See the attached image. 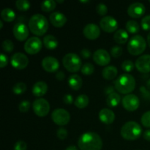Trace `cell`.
Masks as SVG:
<instances>
[{
    "label": "cell",
    "instance_id": "obj_2",
    "mask_svg": "<svg viewBox=\"0 0 150 150\" xmlns=\"http://www.w3.org/2000/svg\"><path fill=\"white\" fill-rule=\"evenodd\" d=\"M29 29L34 35L38 36L45 35L48 29L47 18L42 14L33 15L29 21Z\"/></svg>",
    "mask_w": 150,
    "mask_h": 150
},
{
    "label": "cell",
    "instance_id": "obj_7",
    "mask_svg": "<svg viewBox=\"0 0 150 150\" xmlns=\"http://www.w3.org/2000/svg\"><path fill=\"white\" fill-rule=\"evenodd\" d=\"M51 119L56 125L59 126L66 125L70 120V114L64 108H57L51 114Z\"/></svg>",
    "mask_w": 150,
    "mask_h": 150
},
{
    "label": "cell",
    "instance_id": "obj_45",
    "mask_svg": "<svg viewBox=\"0 0 150 150\" xmlns=\"http://www.w3.org/2000/svg\"><path fill=\"white\" fill-rule=\"evenodd\" d=\"M63 101H64V103L67 104V105L72 104L73 102V97L71 95H70V94H67L63 98Z\"/></svg>",
    "mask_w": 150,
    "mask_h": 150
},
{
    "label": "cell",
    "instance_id": "obj_37",
    "mask_svg": "<svg viewBox=\"0 0 150 150\" xmlns=\"http://www.w3.org/2000/svg\"><path fill=\"white\" fill-rule=\"evenodd\" d=\"M141 122L145 127H150V111H146L142 115Z\"/></svg>",
    "mask_w": 150,
    "mask_h": 150
},
{
    "label": "cell",
    "instance_id": "obj_39",
    "mask_svg": "<svg viewBox=\"0 0 150 150\" xmlns=\"http://www.w3.org/2000/svg\"><path fill=\"white\" fill-rule=\"evenodd\" d=\"M96 11L100 16H104L108 13V7H107L106 4H103V3H100L97 5Z\"/></svg>",
    "mask_w": 150,
    "mask_h": 150
},
{
    "label": "cell",
    "instance_id": "obj_38",
    "mask_svg": "<svg viewBox=\"0 0 150 150\" xmlns=\"http://www.w3.org/2000/svg\"><path fill=\"white\" fill-rule=\"evenodd\" d=\"M141 26L145 31L150 30V15L144 16L141 21Z\"/></svg>",
    "mask_w": 150,
    "mask_h": 150
},
{
    "label": "cell",
    "instance_id": "obj_18",
    "mask_svg": "<svg viewBox=\"0 0 150 150\" xmlns=\"http://www.w3.org/2000/svg\"><path fill=\"white\" fill-rule=\"evenodd\" d=\"M136 69L142 73H147L150 72V55L144 54L141 56L136 59L135 63Z\"/></svg>",
    "mask_w": 150,
    "mask_h": 150
},
{
    "label": "cell",
    "instance_id": "obj_1",
    "mask_svg": "<svg viewBox=\"0 0 150 150\" xmlns=\"http://www.w3.org/2000/svg\"><path fill=\"white\" fill-rule=\"evenodd\" d=\"M78 146L81 150H101L103 141L98 133L86 132L80 136L78 141Z\"/></svg>",
    "mask_w": 150,
    "mask_h": 150
},
{
    "label": "cell",
    "instance_id": "obj_9",
    "mask_svg": "<svg viewBox=\"0 0 150 150\" xmlns=\"http://www.w3.org/2000/svg\"><path fill=\"white\" fill-rule=\"evenodd\" d=\"M42 43L41 40L38 37H31L25 42L24 50L27 54L34 55L40 51Z\"/></svg>",
    "mask_w": 150,
    "mask_h": 150
},
{
    "label": "cell",
    "instance_id": "obj_12",
    "mask_svg": "<svg viewBox=\"0 0 150 150\" xmlns=\"http://www.w3.org/2000/svg\"><path fill=\"white\" fill-rule=\"evenodd\" d=\"M122 106L128 111H134L140 105V100L134 94L126 95L122 100Z\"/></svg>",
    "mask_w": 150,
    "mask_h": 150
},
{
    "label": "cell",
    "instance_id": "obj_25",
    "mask_svg": "<svg viewBox=\"0 0 150 150\" xmlns=\"http://www.w3.org/2000/svg\"><path fill=\"white\" fill-rule=\"evenodd\" d=\"M43 44L46 48L50 50H53L57 48V47L59 45V42L57 38L54 37V35H48L44 37Z\"/></svg>",
    "mask_w": 150,
    "mask_h": 150
},
{
    "label": "cell",
    "instance_id": "obj_40",
    "mask_svg": "<svg viewBox=\"0 0 150 150\" xmlns=\"http://www.w3.org/2000/svg\"><path fill=\"white\" fill-rule=\"evenodd\" d=\"M31 103L29 100H23L18 105V109L21 112L26 113L29 110Z\"/></svg>",
    "mask_w": 150,
    "mask_h": 150
},
{
    "label": "cell",
    "instance_id": "obj_29",
    "mask_svg": "<svg viewBox=\"0 0 150 150\" xmlns=\"http://www.w3.org/2000/svg\"><path fill=\"white\" fill-rule=\"evenodd\" d=\"M56 6H57V1L54 0H46L41 3L40 8L43 12L48 13L53 11L56 8Z\"/></svg>",
    "mask_w": 150,
    "mask_h": 150
},
{
    "label": "cell",
    "instance_id": "obj_8",
    "mask_svg": "<svg viewBox=\"0 0 150 150\" xmlns=\"http://www.w3.org/2000/svg\"><path fill=\"white\" fill-rule=\"evenodd\" d=\"M32 108L37 116L40 117H44L50 111V104L44 98H38L35 100L32 104Z\"/></svg>",
    "mask_w": 150,
    "mask_h": 150
},
{
    "label": "cell",
    "instance_id": "obj_10",
    "mask_svg": "<svg viewBox=\"0 0 150 150\" xmlns=\"http://www.w3.org/2000/svg\"><path fill=\"white\" fill-rule=\"evenodd\" d=\"M12 66L17 70H23L28 66L29 60L26 54L21 52L15 53L10 59Z\"/></svg>",
    "mask_w": 150,
    "mask_h": 150
},
{
    "label": "cell",
    "instance_id": "obj_21",
    "mask_svg": "<svg viewBox=\"0 0 150 150\" xmlns=\"http://www.w3.org/2000/svg\"><path fill=\"white\" fill-rule=\"evenodd\" d=\"M48 91V85L45 81H38L32 87V93L36 97H42L46 94Z\"/></svg>",
    "mask_w": 150,
    "mask_h": 150
},
{
    "label": "cell",
    "instance_id": "obj_31",
    "mask_svg": "<svg viewBox=\"0 0 150 150\" xmlns=\"http://www.w3.org/2000/svg\"><path fill=\"white\" fill-rule=\"evenodd\" d=\"M26 85L23 82H18L13 86V92L16 95H21L26 92Z\"/></svg>",
    "mask_w": 150,
    "mask_h": 150
},
{
    "label": "cell",
    "instance_id": "obj_51",
    "mask_svg": "<svg viewBox=\"0 0 150 150\" xmlns=\"http://www.w3.org/2000/svg\"><path fill=\"white\" fill-rule=\"evenodd\" d=\"M146 86H147V88L149 89H150V79L149 81H147V83H146Z\"/></svg>",
    "mask_w": 150,
    "mask_h": 150
},
{
    "label": "cell",
    "instance_id": "obj_30",
    "mask_svg": "<svg viewBox=\"0 0 150 150\" xmlns=\"http://www.w3.org/2000/svg\"><path fill=\"white\" fill-rule=\"evenodd\" d=\"M126 29L128 32L131 34L138 33L140 30V26L139 23L134 20H130L126 23Z\"/></svg>",
    "mask_w": 150,
    "mask_h": 150
},
{
    "label": "cell",
    "instance_id": "obj_42",
    "mask_svg": "<svg viewBox=\"0 0 150 150\" xmlns=\"http://www.w3.org/2000/svg\"><path fill=\"white\" fill-rule=\"evenodd\" d=\"M26 149H27V145L26 142L20 140L16 142L13 150H26Z\"/></svg>",
    "mask_w": 150,
    "mask_h": 150
},
{
    "label": "cell",
    "instance_id": "obj_47",
    "mask_svg": "<svg viewBox=\"0 0 150 150\" xmlns=\"http://www.w3.org/2000/svg\"><path fill=\"white\" fill-rule=\"evenodd\" d=\"M56 78H57V80L63 81L64 79V78H65V74L62 71H59L56 74Z\"/></svg>",
    "mask_w": 150,
    "mask_h": 150
},
{
    "label": "cell",
    "instance_id": "obj_15",
    "mask_svg": "<svg viewBox=\"0 0 150 150\" xmlns=\"http://www.w3.org/2000/svg\"><path fill=\"white\" fill-rule=\"evenodd\" d=\"M146 12V7L143 3L134 2L127 8V14L133 18H139L143 16Z\"/></svg>",
    "mask_w": 150,
    "mask_h": 150
},
{
    "label": "cell",
    "instance_id": "obj_55",
    "mask_svg": "<svg viewBox=\"0 0 150 150\" xmlns=\"http://www.w3.org/2000/svg\"><path fill=\"white\" fill-rule=\"evenodd\" d=\"M149 3H150V0H149Z\"/></svg>",
    "mask_w": 150,
    "mask_h": 150
},
{
    "label": "cell",
    "instance_id": "obj_20",
    "mask_svg": "<svg viewBox=\"0 0 150 150\" xmlns=\"http://www.w3.org/2000/svg\"><path fill=\"white\" fill-rule=\"evenodd\" d=\"M99 119L104 124L110 125L114 122L115 114L109 108H103L99 112Z\"/></svg>",
    "mask_w": 150,
    "mask_h": 150
},
{
    "label": "cell",
    "instance_id": "obj_48",
    "mask_svg": "<svg viewBox=\"0 0 150 150\" xmlns=\"http://www.w3.org/2000/svg\"><path fill=\"white\" fill-rule=\"evenodd\" d=\"M144 139H145V140L148 141V142H150V129L149 130H146V131L144 133Z\"/></svg>",
    "mask_w": 150,
    "mask_h": 150
},
{
    "label": "cell",
    "instance_id": "obj_6",
    "mask_svg": "<svg viewBox=\"0 0 150 150\" xmlns=\"http://www.w3.org/2000/svg\"><path fill=\"white\" fill-rule=\"evenodd\" d=\"M64 68L70 73H76L82 67V61L80 57L75 53H68L62 59Z\"/></svg>",
    "mask_w": 150,
    "mask_h": 150
},
{
    "label": "cell",
    "instance_id": "obj_35",
    "mask_svg": "<svg viewBox=\"0 0 150 150\" xmlns=\"http://www.w3.org/2000/svg\"><path fill=\"white\" fill-rule=\"evenodd\" d=\"M123 53V49L120 45H114L110 49V54L114 58L121 57Z\"/></svg>",
    "mask_w": 150,
    "mask_h": 150
},
{
    "label": "cell",
    "instance_id": "obj_16",
    "mask_svg": "<svg viewBox=\"0 0 150 150\" xmlns=\"http://www.w3.org/2000/svg\"><path fill=\"white\" fill-rule=\"evenodd\" d=\"M83 34L88 40H96L100 35V29L97 24L90 23L86 24L83 29Z\"/></svg>",
    "mask_w": 150,
    "mask_h": 150
},
{
    "label": "cell",
    "instance_id": "obj_28",
    "mask_svg": "<svg viewBox=\"0 0 150 150\" xmlns=\"http://www.w3.org/2000/svg\"><path fill=\"white\" fill-rule=\"evenodd\" d=\"M89 103V97L86 95L82 94V95H79L75 100L74 104L77 108H84L88 105Z\"/></svg>",
    "mask_w": 150,
    "mask_h": 150
},
{
    "label": "cell",
    "instance_id": "obj_19",
    "mask_svg": "<svg viewBox=\"0 0 150 150\" xmlns=\"http://www.w3.org/2000/svg\"><path fill=\"white\" fill-rule=\"evenodd\" d=\"M49 20L51 24L57 28L62 27L67 22V18L63 13L60 12H53L49 16Z\"/></svg>",
    "mask_w": 150,
    "mask_h": 150
},
{
    "label": "cell",
    "instance_id": "obj_50",
    "mask_svg": "<svg viewBox=\"0 0 150 150\" xmlns=\"http://www.w3.org/2000/svg\"><path fill=\"white\" fill-rule=\"evenodd\" d=\"M147 43L148 45H149V46L150 47V32L147 35Z\"/></svg>",
    "mask_w": 150,
    "mask_h": 150
},
{
    "label": "cell",
    "instance_id": "obj_32",
    "mask_svg": "<svg viewBox=\"0 0 150 150\" xmlns=\"http://www.w3.org/2000/svg\"><path fill=\"white\" fill-rule=\"evenodd\" d=\"M31 4L27 0H17L16 1V7L20 11H26L30 8Z\"/></svg>",
    "mask_w": 150,
    "mask_h": 150
},
{
    "label": "cell",
    "instance_id": "obj_53",
    "mask_svg": "<svg viewBox=\"0 0 150 150\" xmlns=\"http://www.w3.org/2000/svg\"><path fill=\"white\" fill-rule=\"evenodd\" d=\"M57 2H58V3H62V2H64V1H63V0H57Z\"/></svg>",
    "mask_w": 150,
    "mask_h": 150
},
{
    "label": "cell",
    "instance_id": "obj_24",
    "mask_svg": "<svg viewBox=\"0 0 150 150\" xmlns=\"http://www.w3.org/2000/svg\"><path fill=\"white\" fill-rule=\"evenodd\" d=\"M129 35L128 32L126 30L122 29H118L117 32H115L114 35V40L117 43L120 44H125L128 41Z\"/></svg>",
    "mask_w": 150,
    "mask_h": 150
},
{
    "label": "cell",
    "instance_id": "obj_3",
    "mask_svg": "<svg viewBox=\"0 0 150 150\" xmlns=\"http://www.w3.org/2000/svg\"><path fill=\"white\" fill-rule=\"evenodd\" d=\"M114 87L120 93L128 95L131 93L136 87L135 78L128 73L122 74L114 82Z\"/></svg>",
    "mask_w": 150,
    "mask_h": 150
},
{
    "label": "cell",
    "instance_id": "obj_23",
    "mask_svg": "<svg viewBox=\"0 0 150 150\" xmlns=\"http://www.w3.org/2000/svg\"><path fill=\"white\" fill-rule=\"evenodd\" d=\"M118 74V70L116 67L112 65L106 66L102 71V76L105 80H113Z\"/></svg>",
    "mask_w": 150,
    "mask_h": 150
},
{
    "label": "cell",
    "instance_id": "obj_33",
    "mask_svg": "<svg viewBox=\"0 0 150 150\" xmlns=\"http://www.w3.org/2000/svg\"><path fill=\"white\" fill-rule=\"evenodd\" d=\"M81 71L85 76H90L95 71V67H94L93 64L90 62L85 63L84 64H83L81 69Z\"/></svg>",
    "mask_w": 150,
    "mask_h": 150
},
{
    "label": "cell",
    "instance_id": "obj_49",
    "mask_svg": "<svg viewBox=\"0 0 150 150\" xmlns=\"http://www.w3.org/2000/svg\"><path fill=\"white\" fill-rule=\"evenodd\" d=\"M65 150H78V148L74 145H71V146H69Z\"/></svg>",
    "mask_w": 150,
    "mask_h": 150
},
{
    "label": "cell",
    "instance_id": "obj_17",
    "mask_svg": "<svg viewBox=\"0 0 150 150\" xmlns=\"http://www.w3.org/2000/svg\"><path fill=\"white\" fill-rule=\"evenodd\" d=\"M42 67L48 73H54L59 68L58 59L54 57H45L42 60Z\"/></svg>",
    "mask_w": 150,
    "mask_h": 150
},
{
    "label": "cell",
    "instance_id": "obj_41",
    "mask_svg": "<svg viewBox=\"0 0 150 150\" xmlns=\"http://www.w3.org/2000/svg\"><path fill=\"white\" fill-rule=\"evenodd\" d=\"M67 135H68L67 130L64 129V127H60L57 130V136L60 140H64L67 137Z\"/></svg>",
    "mask_w": 150,
    "mask_h": 150
},
{
    "label": "cell",
    "instance_id": "obj_14",
    "mask_svg": "<svg viewBox=\"0 0 150 150\" xmlns=\"http://www.w3.org/2000/svg\"><path fill=\"white\" fill-rule=\"evenodd\" d=\"M93 60L100 66H106L111 62V55L105 49H98L94 52Z\"/></svg>",
    "mask_w": 150,
    "mask_h": 150
},
{
    "label": "cell",
    "instance_id": "obj_46",
    "mask_svg": "<svg viewBox=\"0 0 150 150\" xmlns=\"http://www.w3.org/2000/svg\"><path fill=\"white\" fill-rule=\"evenodd\" d=\"M114 88H115V87H114V86H107V87L105 89V95H107L108 96V95H111V94L115 92H114Z\"/></svg>",
    "mask_w": 150,
    "mask_h": 150
},
{
    "label": "cell",
    "instance_id": "obj_34",
    "mask_svg": "<svg viewBox=\"0 0 150 150\" xmlns=\"http://www.w3.org/2000/svg\"><path fill=\"white\" fill-rule=\"evenodd\" d=\"M134 67L135 64L131 61V60H125L122 62V69L124 71L127 72V73H130V72L133 71Z\"/></svg>",
    "mask_w": 150,
    "mask_h": 150
},
{
    "label": "cell",
    "instance_id": "obj_13",
    "mask_svg": "<svg viewBox=\"0 0 150 150\" xmlns=\"http://www.w3.org/2000/svg\"><path fill=\"white\" fill-rule=\"evenodd\" d=\"M13 33L15 38L18 41L25 40L29 36V28L25 23L18 22L14 25L13 29Z\"/></svg>",
    "mask_w": 150,
    "mask_h": 150
},
{
    "label": "cell",
    "instance_id": "obj_26",
    "mask_svg": "<svg viewBox=\"0 0 150 150\" xmlns=\"http://www.w3.org/2000/svg\"><path fill=\"white\" fill-rule=\"evenodd\" d=\"M1 19L6 22H12L15 20L16 18V13L15 12L12 10L11 8L9 7H6V8L3 9L1 12Z\"/></svg>",
    "mask_w": 150,
    "mask_h": 150
},
{
    "label": "cell",
    "instance_id": "obj_22",
    "mask_svg": "<svg viewBox=\"0 0 150 150\" xmlns=\"http://www.w3.org/2000/svg\"><path fill=\"white\" fill-rule=\"evenodd\" d=\"M68 84L70 87L73 90H79L82 87L83 81L80 76L76 74H73L70 76L68 79Z\"/></svg>",
    "mask_w": 150,
    "mask_h": 150
},
{
    "label": "cell",
    "instance_id": "obj_36",
    "mask_svg": "<svg viewBox=\"0 0 150 150\" xmlns=\"http://www.w3.org/2000/svg\"><path fill=\"white\" fill-rule=\"evenodd\" d=\"M1 47H2V49L5 52L10 53L14 49V44H13V42L10 40H5L2 42Z\"/></svg>",
    "mask_w": 150,
    "mask_h": 150
},
{
    "label": "cell",
    "instance_id": "obj_54",
    "mask_svg": "<svg viewBox=\"0 0 150 150\" xmlns=\"http://www.w3.org/2000/svg\"><path fill=\"white\" fill-rule=\"evenodd\" d=\"M81 2H89V1H81Z\"/></svg>",
    "mask_w": 150,
    "mask_h": 150
},
{
    "label": "cell",
    "instance_id": "obj_27",
    "mask_svg": "<svg viewBox=\"0 0 150 150\" xmlns=\"http://www.w3.org/2000/svg\"><path fill=\"white\" fill-rule=\"evenodd\" d=\"M121 101V97L117 92H114L108 95L106 98V103L109 107L114 108L117 106Z\"/></svg>",
    "mask_w": 150,
    "mask_h": 150
},
{
    "label": "cell",
    "instance_id": "obj_43",
    "mask_svg": "<svg viewBox=\"0 0 150 150\" xmlns=\"http://www.w3.org/2000/svg\"><path fill=\"white\" fill-rule=\"evenodd\" d=\"M8 64V58L7 56L5 55L4 54L1 53L0 55V67L1 68H4V67L7 65Z\"/></svg>",
    "mask_w": 150,
    "mask_h": 150
},
{
    "label": "cell",
    "instance_id": "obj_5",
    "mask_svg": "<svg viewBox=\"0 0 150 150\" xmlns=\"http://www.w3.org/2000/svg\"><path fill=\"white\" fill-rule=\"evenodd\" d=\"M146 42L142 35H133L128 41L127 51L131 55L138 56L142 54L145 51Z\"/></svg>",
    "mask_w": 150,
    "mask_h": 150
},
{
    "label": "cell",
    "instance_id": "obj_52",
    "mask_svg": "<svg viewBox=\"0 0 150 150\" xmlns=\"http://www.w3.org/2000/svg\"><path fill=\"white\" fill-rule=\"evenodd\" d=\"M3 27V23L1 21H0V29H2Z\"/></svg>",
    "mask_w": 150,
    "mask_h": 150
},
{
    "label": "cell",
    "instance_id": "obj_4",
    "mask_svg": "<svg viewBox=\"0 0 150 150\" xmlns=\"http://www.w3.org/2000/svg\"><path fill=\"white\" fill-rule=\"evenodd\" d=\"M142 133V127L139 123L134 121H130L125 123L120 131L122 137L127 141L136 140L140 137Z\"/></svg>",
    "mask_w": 150,
    "mask_h": 150
},
{
    "label": "cell",
    "instance_id": "obj_11",
    "mask_svg": "<svg viewBox=\"0 0 150 150\" xmlns=\"http://www.w3.org/2000/svg\"><path fill=\"white\" fill-rule=\"evenodd\" d=\"M118 26V21L112 16H104L100 21V26L101 29L108 33L117 32Z\"/></svg>",
    "mask_w": 150,
    "mask_h": 150
},
{
    "label": "cell",
    "instance_id": "obj_44",
    "mask_svg": "<svg viewBox=\"0 0 150 150\" xmlns=\"http://www.w3.org/2000/svg\"><path fill=\"white\" fill-rule=\"evenodd\" d=\"M92 55V53L87 48H83L81 51V56L83 57V59H89Z\"/></svg>",
    "mask_w": 150,
    "mask_h": 150
}]
</instances>
